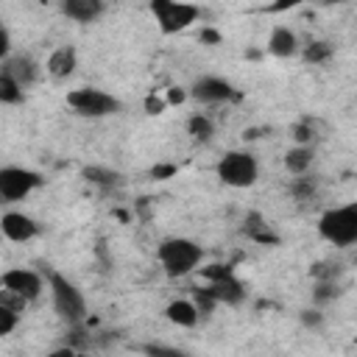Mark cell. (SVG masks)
<instances>
[{
    "instance_id": "6da1fadb",
    "label": "cell",
    "mask_w": 357,
    "mask_h": 357,
    "mask_svg": "<svg viewBox=\"0 0 357 357\" xmlns=\"http://www.w3.org/2000/svg\"><path fill=\"white\" fill-rule=\"evenodd\" d=\"M45 290V279L31 268H8L0 273V301L17 312H22L31 301H36Z\"/></svg>"
},
{
    "instance_id": "7a4b0ae2",
    "label": "cell",
    "mask_w": 357,
    "mask_h": 357,
    "mask_svg": "<svg viewBox=\"0 0 357 357\" xmlns=\"http://www.w3.org/2000/svg\"><path fill=\"white\" fill-rule=\"evenodd\" d=\"M156 259H159L162 271H165L170 279H181V276L192 273V271L201 265L204 248H201L195 240H187V237H167V240L159 243Z\"/></svg>"
},
{
    "instance_id": "3957f363",
    "label": "cell",
    "mask_w": 357,
    "mask_h": 357,
    "mask_svg": "<svg viewBox=\"0 0 357 357\" xmlns=\"http://www.w3.org/2000/svg\"><path fill=\"white\" fill-rule=\"evenodd\" d=\"M47 290L53 296V310L67 326H78L86 318V298L84 293L59 271H47Z\"/></svg>"
},
{
    "instance_id": "277c9868",
    "label": "cell",
    "mask_w": 357,
    "mask_h": 357,
    "mask_svg": "<svg viewBox=\"0 0 357 357\" xmlns=\"http://www.w3.org/2000/svg\"><path fill=\"white\" fill-rule=\"evenodd\" d=\"M318 234L335 248H349L357 243V204L332 206L318 218Z\"/></svg>"
},
{
    "instance_id": "5b68a950",
    "label": "cell",
    "mask_w": 357,
    "mask_h": 357,
    "mask_svg": "<svg viewBox=\"0 0 357 357\" xmlns=\"http://www.w3.org/2000/svg\"><path fill=\"white\" fill-rule=\"evenodd\" d=\"M215 173H218V178H220L226 187L245 190V187H254V184H257V178H259V165H257V159H254L248 151H226V153L218 159Z\"/></svg>"
},
{
    "instance_id": "8992f818",
    "label": "cell",
    "mask_w": 357,
    "mask_h": 357,
    "mask_svg": "<svg viewBox=\"0 0 357 357\" xmlns=\"http://www.w3.org/2000/svg\"><path fill=\"white\" fill-rule=\"evenodd\" d=\"M148 8H151V14H153L159 31L167 33V36L187 31V28L198 20V14H201L198 6L184 3V0H151Z\"/></svg>"
},
{
    "instance_id": "52a82bcc",
    "label": "cell",
    "mask_w": 357,
    "mask_h": 357,
    "mask_svg": "<svg viewBox=\"0 0 357 357\" xmlns=\"http://www.w3.org/2000/svg\"><path fill=\"white\" fill-rule=\"evenodd\" d=\"M42 173L31 170V167H20V165H6L0 167V204H20L25 201L36 187H42Z\"/></svg>"
},
{
    "instance_id": "ba28073f",
    "label": "cell",
    "mask_w": 357,
    "mask_h": 357,
    "mask_svg": "<svg viewBox=\"0 0 357 357\" xmlns=\"http://www.w3.org/2000/svg\"><path fill=\"white\" fill-rule=\"evenodd\" d=\"M67 106L81 117H109L120 112V100L98 86H78L67 92Z\"/></svg>"
},
{
    "instance_id": "9c48e42d",
    "label": "cell",
    "mask_w": 357,
    "mask_h": 357,
    "mask_svg": "<svg viewBox=\"0 0 357 357\" xmlns=\"http://www.w3.org/2000/svg\"><path fill=\"white\" fill-rule=\"evenodd\" d=\"M206 276H209V284L204 287L218 304H240L243 298H245V290H243V282L231 273V271H226V268H220V265H212L209 271H206Z\"/></svg>"
},
{
    "instance_id": "30bf717a",
    "label": "cell",
    "mask_w": 357,
    "mask_h": 357,
    "mask_svg": "<svg viewBox=\"0 0 357 357\" xmlns=\"http://www.w3.org/2000/svg\"><path fill=\"white\" fill-rule=\"evenodd\" d=\"M190 95L198 103H223V100L237 98L234 86L226 78H220V75H201V78H195L192 86H190Z\"/></svg>"
},
{
    "instance_id": "8fae6325",
    "label": "cell",
    "mask_w": 357,
    "mask_h": 357,
    "mask_svg": "<svg viewBox=\"0 0 357 357\" xmlns=\"http://www.w3.org/2000/svg\"><path fill=\"white\" fill-rule=\"evenodd\" d=\"M0 231H3V240L28 243V240H33L39 234V223L25 212H6L0 218Z\"/></svg>"
},
{
    "instance_id": "7c38bea8",
    "label": "cell",
    "mask_w": 357,
    "mask_h": 357,
    "mask_svg": "<svg viewBox=\"0 0 357 357\" xmlns=\"http://www.w3.org/2000/svg\"><path fill=\"white\" fill-rule=\"evenodd\" d=\"M0 70L6 73V75H11L22 89H28L36 78H39V64L28 56V53H8L3 61H0Z\"/></svg>"
},
{
    "instance_id": "4fadbf2b",
    "label": "cell",
    "mask_w": 357,
    "mask_h": 357,
    "mask_svg": "<svg viewBox=\"0 0 357 357\" xmlns=\"http://www.w3.org/2000/svg\"><path fill=\"white\" fill-rule=\"evenodd\" d=\"M75 67H78V53H75L73 45L56 47V50L47 56V61H45V70H47V75H50L53 81H67V78L75 73Z\"/></svg>"
},
{
    "instance_id": "5bb4252c",
    "label": "cell",
    "mask_w": 357,
    "mask_h": 357,
    "mask_svg": "<svg viewBox=\"0 0 357 357\" xmlns=\"http://www.w3.org/2000/svg\"><path fill=\"white\" fill-rule=\"evenodd\" d=\"M59 8L67 20L86 25V22H95L103 14V0H61Z\"/></svg>"
},
{
    "instance_id": "9a60e30c",
    "label": "cell",
    "mask_w": 357,
    "mask_h": 357,
    "mask_svg": "<svg viewBox=\"0 0 357 357\" xmlns=\"http://www.w3.org/2000/svg\"><path fill=\"white\" fill-rule=\"evenodd\" d=\"M165 318H167L170 324L181 326V329H192V326H198L201 312L195 310L192 298H173V301L165 307Z\"/></svg>"
},
{
    "instance_id": "2e32d148",
    "label": "cell",
    "mask_w": 357,
    "mask_h": 357,
    "mask_svg": "<svg viewBox=\"0 0 357 357\" xmlns=\"http://www.w3.org/2000/svg\"><path fill=\"white\" fill-rule=\"evenodd\" d=\"M268 53L276 59H290L298 53V36L287 25H276L268 36Z\"/></svg>"
},
{
    "instance_id": "e0dca14e",
    "label": "cell",
    "mask_w": 357,
    "mask_h": 357,
    "mask_svg": "<svg viewBox=\"0 0 357 357\" xmlns=\"http://www.w3.org/2000/svg\"><path fill=\"white\" fill-rule=\"evenodd\" d=\"M81 178L103 192H112V190H120L123 187V173L112 170V167H100V165H89L81 170Z\"/></svg>"
},
{
    "instance_id": "ac0fdd59",
    "label": "cell",
    "mask_w": 357,
    "mask_h": 357,
    "mask_svg": "<svg viewBox=\"0 0 357 357\" xmlns=\"http://www.w3.org/2000/svg\"><path fill=\"white\" fill-rule=\"evenodd\" d=\"M312 159H315V148L312 145H293L284 153V170L290 176H307Z\"/></svg>"
},
{
    "instance_id": "d6986e66",
    "label": "cell",
    "mask_w": 357,
    "mask_h": 357,
    "mask_svg": "<svg viewBox=\"0 0 357 357\" xmlns=\"http://www.w3.org/2000/svg\"><path fill=\"white\" fill-rule=\"evenodd\" d=\"M187 134H190L192 142L206 145V142H212V137H215V123H212L206 114H192V117L187 120Z\"/></svg>"
},
{
    "instance_id": "ffe728a7",
    "label": "cell",
    "mask_w": 357,
    "mask_h": 357,
    "mask_svg": "<svg viewBox=\"0 0 357 357\" xmlns=\"http://www.w3.org/2000/svg\"><path fill=\"white\" fill-rule=\"evenodd\" d=\"M22 100H25V89H22L11 75H6V73L0 70V103L17 106V103H22Z\"/></svg>"
},
{
    "instance_id": "44dd1931",
    "label": "cell",
    "mask_w": 357,
    "mask_h": 357,
    "mask_svg": "<svg viewBox=\"0 0 357 357\" xmlns=\"http://www.w3.org/2000/svg\"><path fill=\"white\" fill-rule=\"evenodd\" d=\"M290 137H293L296 145H315V139H318V134H315V120H312V117L298 120V123L290 128Z\"/></svg>"
},
{
    "instance_id": "7402d4cb",
    "label": "cell",
    "mask_w": 357,
    "mask_h": 357,
    "mask_svg": "<svg viewBox=\"0 0 357 357\" xmlns=\"http://www.w3.org/2000/svg\"><path fill=\"white\" fill-rule=\"evenodd\" d=\"M245 234L254 237V240H259V243H276V237L271 234V229H268L257 215L248 218V223H245Z\"/></svg>"
},
{
    "instance_id": "603a6c76",
    "label": "cell",
    "mask_w": 357,
    "mask_h": 357,
    "mask_svg": "<svg viewBox=\"0 0 357 357\" xmlns=\"http://www.w3.org/2000/svg\"><path fill=\"white\" fill-rule=\"evenodd\" d=\"M17 324H20V312L11 310V307H6V304L0 301V337L11 335V332L17 329Z\"/></svg>"
},
{
    "instance_id": "cb8c5ba5",
    "label": "cell",
    "mask_w": 357,
    "mask_h": 357,
    "mask_svg": "<svg viewBox=\"0 0 357 357\" xmlns=\"http://www.w3.org/2000/svg\"><path fill=\"white\" fill-rule=\"evenodd\" d=\"M332 56V45L329 42H310L307 47H304V59L307 61H324V59H329Z\"/></svg>"
},
{
    "instance_id": "d4e9b609",
    "label": "cell",
    "mask_w": 357,
    "mask_h": 357,
    "mask_svg": "<svg viewBox=\"0 0 357 357\" xmlns=\"http://www.w3.org/2000/svg\"><path fill=\"white\" fill-rule=\"evenodd\" d=\"M290 192H293L298 201H310V198L315 195V187H312V181H310V178H304V176H296V181H293Z\"/></svg>"
},
{
    "instance_id": "484cf974",
    "label": "cell",
    "mask_w": 357,
    "mask_h": 357,
    "mask_svg": "<svg viewBox=\"0 0 357 357\" xmlns=\"http://www.w3.org/2000/svg\"><path fill=\"white\" fill-rule=\"evenodd\" d=\"M321 321H324V315L318 310H301V324L304 326H321Z\"/></svg>"
},
{
    "instance_id": "4316f807",
    "label": "cell",
    "mask_w": 357,
    "mask_h": 357,
    "mask_svg": "<svg viewBox=\"0 0 357 357\" xmlns=\"http://www.w3.org/2000/svg\"><path fill=\"white\" fill-rule=\"evenodd\" d=\"M11 53V36H8V31H6V25L0 22V61L6 59Z\"/></svg>"
},
{
    "instance_id": "83f0119b",
    "label": "cell",
    "mask_w": 357,
    "mask_h": 357,
    "mask_svg": "<svg viewBox=\"0 0 357 357\" xmlns=\"http://www.w3.org/2000/svg\"><path fill=\"white\" fill-rule=\"evenodd\" d=\"M145 354H170V357H178L181 351L178 349H170V346H139Z\"/></svg>"
},
{
    "instance_id": "f1b7e54d",
    "label": "cell",
    "mask_w": 357,
    "mask_h": 357,
    "mask_svg": "<svg viewBox=\"0 0 357 357\" xmlns=\"http://www.w3.org/2000/svg\"><path fill=\"white\" fill-rule=\"evenodd\" d=\"M304 0H273V6H271V11H287V8H296V6H301Z\"/></svg>"
},
{
    "instance_id": "f546056e",
    "label": "cell",
    "mask_w": 357,
    "mask_h": 357,
    "mask_svg": "<svg viewBox=\"0 0 357 357\" xmlns=\"http://www.w3.org/2000/svg\"><path fill=\"white\" fill-rule=\"evenodd\" d=\"M148 109H151V112L156 114V112L162 109V100H153V98H151V100H148Z\"/></svg>"
},
{
    "instance_id": "4dcf8cb0",
    "label": "cell",
    "mask_w": 357,
    "mask_h": 357,
    "mask_svg": "<svg viewBox=\"0 0 357 357\" xmlns=\"http://www.w3.org/2000/svg\"><path fill=\"white\" fill-rule=\"evenodd\" d=\"M167 173H173V167H153V176L159 178V176H167Z\"/></svg>"
},
{
    "instance_id": "1f68e13d",
    "label": "cell",
    "mask_w": 357,
    "mask_h": 357,
    "mask_svg": "<svg viewBox=\"0 0 357 357\" xmlns=\"http://www.w3.org/2000/svg\"><path fill=\"white\" fill-rule=\"evenodd\" d=\"M0 240H3V231H0Z\"/></svg>"
}]
</instances>
